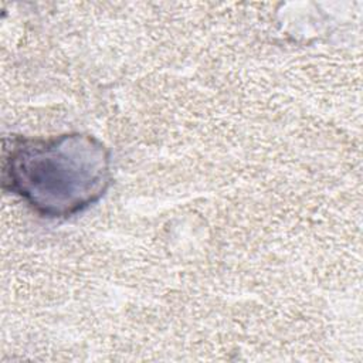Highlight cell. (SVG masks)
I'll return each mask as SVG.
<instances>
[{"instance_id":"cell-1","label":"cell","mask_w":363,"mask_h":363,"mask_svg":"<svg viewBox=\"0 0 363 363\" xmlns=\"http://www.w3.org/2000/svg\"><path fill=\"white\" fill-rule=\"evenodd\" d=\"M111 182V152L92 135L11 136L3 142V189L43 217L68 218L86 210Z\"/></svg>"}]
</instances>
